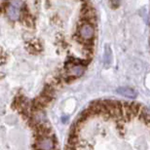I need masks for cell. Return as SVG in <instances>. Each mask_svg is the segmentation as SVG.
Listing matches in <instances>:
<instances>
[{
  "label": "cell",
  "mask_w": 150,
  "mask_h": 150,
  "mask_svg": "<svg viewBox=\"0 0 150 150\" xmlns=\"http://www.w3.org/2000/svg\"><path fill=\"white\" fill-rule=\"evenodd\" d=\"M77 35L78 38L85 42L93 41L96 35L95 25L90 23H82L77 29Z\"/></svg>",
  "instance_id": "obj_3"
},
{
  "label": "cell",
  "mask_w": 150,
  "mask_h": 150,
  "mask_svg": "<svg viewBox=\"0 0 150 150\" xmlns=\"http://www.w3.org/2000/svg\"><path fill=\"white\" fill-rule=\"evenodd\" d=\"M2 12L6 14V16L11 22H17L22 18V10L10 5L8 2L7 5H5L4 2L2 3Z\"/></svg>",
  "instance_id": "obj_4"
},
{
  "label": "cell",
  "mask_w": 150,
  "mask_h": 150,
  "mask_svg": "<svg viewBox=\"0 0 150 150\" xmlns=\"http://www.w3.org/2000/svg\"><path fill=\"white\" fill-rule=\"evenodd\" d=\"M117 93L120 94L121 96L125 98H134L137 97V93L136 91H134L133 89H130V88H118L117 89Z\"/></svg>",
  "instance_id": "obj_5"
},
{
  "label": "cell",
  "mask_w": 150,
  "mask_h": 150,
  "mask_svg": "<svg viewBox=\"0 0 150 150\" xmlns=\"http://www.w3.org/2000/svg\"><path fill=\"white\" fill-rule=\"evenodd\" d=\"M1 150H59L44 110L15 103L3 108Z\"/></svg>",
  "instance_id": "obj_2"
},
{
  "label": "cell",
  "mask_w": 150,
  "mask_h": 150,
  "mask_svg": "<svg viewBox=\"0 0 150 150\" xmlns=\"http://www.w3.org/2000/svg\"><path fill=\"white\" fill-rule=\"evenodd\" d=\"M41 91H42V90H41ZM41 91H40V95H41ZM40 95H39V97H40ZM35 107H36V108H37V101H36V103H35ZM37 109H39V108H37ZM42 110V109H41Z\"/></svg>",
  "instance_id": "obj_6"
},
{
  "label": "cell",
  "mask_w": 150,
  "mask_h": 150,
  "mask_svg": "<svg viewBox=\"0 0 150 150\" xmlns=\"http://www.w3.org/2000/svg\"><path fill=\"white\" fill-rule=\"evenodd\" d=\"M64 150H150V112L136 103L95 101L71 126Z\"/></svg>",
  "instance_id": "obj_1"
}]
</instances>
